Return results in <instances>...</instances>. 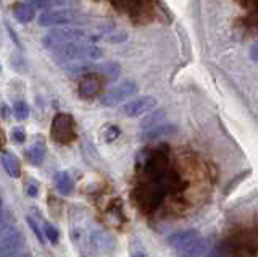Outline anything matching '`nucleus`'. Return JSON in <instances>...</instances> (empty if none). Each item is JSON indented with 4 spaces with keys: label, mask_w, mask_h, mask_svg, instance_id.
<instances>
[{
    "label": "nucleus",
    "mask_w": 258,
    "mask_h": 257,
    "mask_svg": "<svg viewBox=\"0 0 258 257\" xmlns=\"http://www.w3.org/2000/svg\"><path fill=\"white\" fill-rule=\"evenodd\" d=\"M13 112H15V117L23 122L29 117V106L24 100H16L15 106H13Z\"/></svg>",
    "instance_id": "dca6fc26"
},
{
    "label": "nucleus",
    "mask_w": 258,
    "mask_h": 257,
    "mask_svg": "<svg viewBox=\"0 0 258 257\" xmlns=\"http://www.w3.org/2000/svg\"><path fill=\"white\" fill-rule=\"evenodd\" d=\"M137 91H139V86H137L136 81H131V79L121 81L115 86H111L108 91H105L100 95V104L103 107H115L118 104L131 99L133 95L137 94Z\"/></svg>",
    "instance_id": "39448f33"
},
{
    "label": "nucleus",
    "mask_w": 258,
    "mask_h": 257,
    "mask_svg": "<svg viewBox=\"0 0 258 257\" xmlns=\"http://www.w3.org/2000/svg\"><path fill=\"white\" fill-rule=\"evenodd\" d=\"M53 60L56 63H73L84 60H99L103 50L97 47L94 42H64L52 50Z\"/></svg>",
    "instance_id": "f257e3e1"
},
{
    "label": "nucleus",
    "mask_w": 258,
    "mask_h": 257,
    "mask_svg": "<svg viewBox=\"0 0 258 257\" xmlns=\"http://www.w3.org/2000/svg\"><path fill=\"white\" fill-rule=\"evenodd\" d=\"M87 18L78 10L58 9V10H45L39 15L40 26H63V25H83Z\"/></svg>",
    "instance_id": "20e7f679"
},
{
    "label": "nucleus",
    "mask_w": 258,
    "mask_h": 257,
    "mask_svg": "<svg viewBox=\"0 0 258 257\" xmlns=\"http://www.w3.org/2000/svg\"><path fill=\"white\" fill-rule=\"evenodd\" d=\"M24 246L23 235L13 227L2 230V257H16Z\"/></svg>",
    "instance_id": "1a4fd4ad"
},
{
    "label": "nucleus",
    "mask_w": 258,
    "mask_h": 257,
    "mask_svg": "<svg viewBox=\"0 0 258 257\" xmlns=\"http://www.w3.org/2000/svg\"><path fill=\"white\" fill-rule=\"evenodd\" d=\"M103 78L105 76L97 75V73L84 75L83 79L79 81V86H78L79 97L84 99V100L94 99V97H100L102 89H103Z\"/></svg>",
    "instance_id": "0eeeda50"
},
{
    "label": "nucleus",
    "mask_w": 258,
    "mask_h": 257,
    "mask_svg": "<svg viewBox=\"0 0 258 257\" xmlns=\"http://www.w3.org/2000/svg\"><path fill=\"white\" fill-rule=\"evenodd\" d=\"M133 257H145V255H144V254H134Z\"/></svg>",
    "instance_id": "4be33fe9"
},
{
    "label": "nucleus",
    "mask_w": 258,
    "mask_h": 257,
    "mask_svg": "<svg viewBox=\"0 0 258 257\" xmlns=\"http://www.w3.org/2000/svg\"><path fill=\"white\" fill-rule=\"evenodd\" d=\"M12 138L15 142L21 144V142H24V139H26V133H24L23 128H15V130L12 131Z\"/></svg>",
    "instance_id": "a211bd4d"
},
{
    "label": "nucleus",
    "mask_w": 258,
    "mask_h": 257,
    "mask_svg": "<svg viewBox=\"0 0 258 257\" xmlns=\"http://www.w3.org/2000/svg\"><path fill=\"white\" fill-rule=\"evenodd\" d=\"M177 130L174 125H158L155 128H150V130H145L141 133V138L145 141H153V139H158V138H168V136L174 134Z\"/></svg>",
    "instance_id": "9b49d317"
},
{
    "label": "nucleus",
    "mask_w": 258,
    "mask_h": 257,
    "mask_svg": "<svg viewBox=\"0 0 258 257\" xmlns=\"http://www.w3.org/2000/svg\"><path fill=\"white\" fill-rule=\"evenodd\" d=\"M52 138L58 144H71L76 139V123L68 114H56L52 123Z\"/></svg>",
    "instance_id": "423d86ee"
},
{
    "label": "nucleus",
    "mask_w": 258,
    "mask_h": 257,
    "mask_svg": "<svg viewBox=\"0 0 258 257\" xmlns=\"http://www.w3.org/2000/svg\"><path fill=\"white\" fill-rule=\"evenodd\" d=\"M2 165L5 168V172L10 175L12 178H18L21 175V164L18 157L12 154V152H7V150L2 152Z\"/></svg>",
    "instance_id": "f8f14e48"
},
{
    "label": "nucleus",
    "mask_w": 258,
    "mask_h": 257,
    "mask_svg": "<svg viewBox=\"0 0 258 257\" xmlns=\"http://www.w3.org/2000/svg\"><path fill=\"white\" fill-rule=\"evenodd\" d=\"M28 194L31 197H36L37 196V184H34V183L28 184Z\"/></svg>",
    "instance_id": "412c9836"
},
{
    "label": "nucleus",
    "mask_w": 258,
    "mask_h": 257,
    "mask_svg": "<svg viewBox=\"0 0 258 257\" xmlns=\"http://www.w3.org/2000/svg\"><path fill=\"white\" fill-rule=\"evenodd\" d=\"M97 73L102 75L107 79H116L121 73V67L116 62H103V63H89V60H84L81 63H71L67 67V75L70 76H81Z\"/></svg>",
    "instance_id": "7ed1b4c3"
},
{
    "label": "nucleus",
    "mask_w": 258,
    "mask_h": 257,
    "mask_svg": "<svg viewBox=\"0 0 258 257\" xmlns=\"http://www.w3.org/2000/svg\"><path fill=\"white\" fill-rule=\"evenodd\" d=\"M166 243L181 257H200L205 251V241L196 230L176 231L166 238Z\"/></svg>",
    "instance_id": "f03ea898"
},
{
    "label": "nucleus",
    "mask_w": 258,
    "mask_h": 257,
    "mask_svg": "<svg viewBox=\"0 0 258 257\" xmlns=\"http://www.w3.org/2000/svg\"><path fill=\"white\" fill-rule=\"evenodd\" d=\"M44 231H45V236L48 238V241H50V243H56V241H58V230L53 228L52 225L45 223L44 225Z\"/></svg>",
    "instance_id": "f3484780"
},
{
    "label": "nucleus",
    "mask_w": 258,
    "mask_h": 257,
    "mask_svg": "<svg viewBox=\"0 0 258 257\" xmlns=\"http://www.w3.org/2000/svg\"><path fill=\"white\" fill-rule=\"evenodd\" d=\"M13 17L20 23H29L36 18V7L29 2H18L13 5Z\"/></svg>",
    "instance_id": "9d476101"
},
{
    "label": "nucleus",
    "mask_w": 258,
    "mask_h": 257,
    "mask_svg": "<svg viewBox=\"0 0 258 257\" xmlns=\"http://www.w3.org/2000/svg\"><path fill=\"white\" fill-rule=\"evenodd\" d=\"M163 118H165L163 109H157L153 112H149V114L141 120V130L145 131V130H150V128H155V126L161 125Z\"/></svg>",
    "instance_id": "ddd939ff"
},
{
    "label": "nucleus",
    "mask_w": 258,
    "mask_h": 257,
    "mask_svg": "<svg viewBox=\"0 0 258 257\" xmlns=\"http://www.w3.org/2000/svg\"><path fill=\"white\" fill-rule=\"evenodd\" d=\"M53 184H55V188L58 189L60 194H70V192L73 191V180H71V176L67 173V172H58V173H55L53 176Z\"/></svg>",
    "instance_id": "4468645a"
},
{
    "label": "nucleus",
    "mask_w": 258,
    "mask_h": 257,
    "mask_svg": "<svg viewBox=\"0 0 258 257\" xmlns=\"http://www.w3.org/2000/svg\"><path fill=\"white\" fill-rule=\"evenodd\" d=\"M28 223H29V227H31V230L34 231V235L37 236V239L42 243L44 241V236H42V231H40V228H39V225L36 223V220L34 219H31V217H28Z\"/></svg>",
    "instance_id": "6ab92c4d"
},
{
    "label": "nucleus",
    "mask_w": 258,
    "mask_h": 257,
    "mask_svg": "<svg viewBox=\"0 0 258 257\" xmlns=\"http://www.w3.org/2000/svg\"><path fill=\"white\" fill-rule=\"evenodd\" d=\"M28 160L32 165H40L44 162V157H45V146L42 141H36L32 146L28 149L26 152Z\"/></svg>",
    "instance_id": "2eb2a0df"
},
{
    "label": "nucleus",
    "mask_w": 258,
    "mask_h": 257,
    "mask_svg": "<svg viewBox=\"0 0 258 257\" xmlns=\"http://www.w3.org/2000/svg\"><path fill=\"white\" fill-rule=\"evenodd\" d=\"M250 59L253 62H258V41L250 47Z\"/></svg>",
    "instance_id": "aec40b11"
},
{
    "label": "nucleus",
    "mask_w": 258,
    "mask_h": 257,
    "mask_svg": "<svg viewBox=\"0 0 258 257\" xmlns=\"http://www.w3.org/2000/svg\"><path fill=\"white\" fill-rule=\"evenodd\" d=\"M16 257H28V255H21V254H20V255H16Z\"/></svg>",
    "instance_id": "5701e85b"
},
{
    "label": "nucleus",
    "mask_w": 258,
    "mask_h": 257,
    "mask_svg": "<svg viewBox=\"0 0 258 257\" xmlns=\"http://www.w3.org/2000/svg\"><path fill=\"white\" fill-rule=\"evenodd\" d=\"M155 107H157V99L155 97H152V95H141V97L127 100L121 110H123V114L126 117L136 118V117L149 114V112H152Z\"/></svg>",
    "instance_id": "6e6552de"
}]
</instances>
